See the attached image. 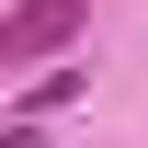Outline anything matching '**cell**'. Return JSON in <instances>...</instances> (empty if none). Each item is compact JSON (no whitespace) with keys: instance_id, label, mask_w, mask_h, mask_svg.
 I'll list each match as a JSON object with an SVG mask.
<instances>
[{"instance_id":"cell-1","label":"cell","mask_w":148,"mask_h":148,"mask_svg":"<svg viewBox=\"0 0 148 148\" xmlns=\"http://www.w3.org/2000/svg\"><path fill=\"white\" fill-rule=\"evenodd\" d=\"M91 23V0H23V12H0V69H34V57H57Z\"/></svg>"},{"instance_id":"cell-2","label":"cell","mask_w":148,"mask_h":148,"mask_svg":"<svg viewBox=\"0 0 148 148\" xmlns=\"http://www.w3.org/2000/svg\"><path fill=\"white\" fill-rule=\"evenodd\" d=\"M80 91H91V69H80V57H69V69H46V80H34V103H23V125H46V114H57V103H80Z\"/></svg>"},{"instance_id":"cell-3","label":"cell","mask_w":148,"mask_h":148,"mask_svg":"<svg viewBox=\"0 0 148 148\" xmlns=\"http://www.w3.org/2000/svg\"><path fill=\"white\" fill-rule=\"evenodd\" d=\"M0 148H46V125H0Z\"/></svg>"}]
</instances>
